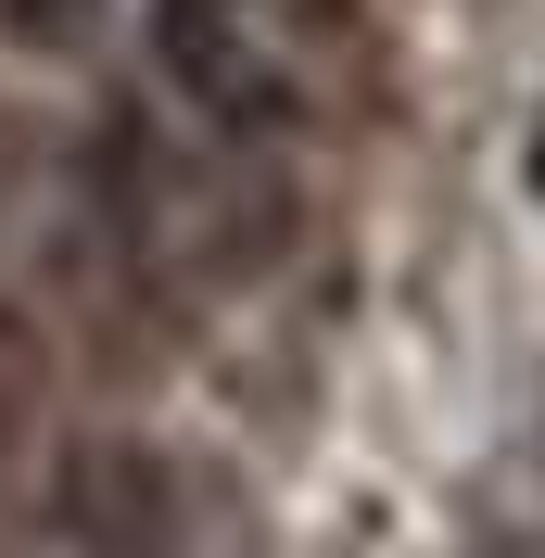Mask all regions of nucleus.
I'll return each instance as SVG.
<instances>
[{"instance_id": "nucleus-1", "label": "nucleus", "mask_w": 545, "mask_h": 558, "mask_svg": "<svg viewBox=\"0 0 545 558\" xmlns=\"http://www.w3.org/2000/svg\"><path fill=\"white\" fill-rule=\"evenodd\" d=\"M153 51H166V76L216 128H279V51H267V26L241 0H166L153 13Z\"/></svg>"}, {"instance_id": "nucleus-2", "label": "nucleus", "mask_w": 545, "mask_h": 558, "mask_svg": "<svg viewBox=\"0 0 545 558\" xmlns=\"http://www.w3.org/2000/svg\"><path fill=\"white\" fill-rule=\"evenodd\" d=\"M89 26H102V0H0V38L13 51H76Z\"/></svg>"}, {"instance_id": "nucleus-3", "label": "nucleus", "mask_w": 545, "mask_h": 558, "mask_svg": "<svg viewBox=\"0 0 545 558\" xmlns=\"http://www.w3.org/2000/svg\"><path fill=\"white\" fill-rule=\"evenodd\" d=\"M533 204H545V128H533Z\"/></svg>"}]
</instances>
